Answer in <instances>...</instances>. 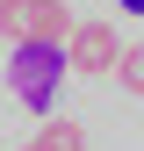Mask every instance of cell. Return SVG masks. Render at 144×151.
<instances>
[{
  "mask_svg": "<svg viewBox=\"0 0 144 151\" xmlns=\"http://www.w3.org/2000/svg\"><path fill=\"white\" fill-rule=\"evenodd\" d=\"M29 43H58L65 50V36H72V7H65V0H29Z\"/></svg>",
  "mask_w": 144,
  "mask_h": 151,
  "instance_id": "obj_3",
  "label": "cell"
},
{
  "mask_svg": "<svg viewBox=\"0 0 144 151\" xmlns=\"http://www.w3.org/2000/svg\"><path fill=\"white\" fill-rule=\"evenodd\" d=\"M115 58H122V36H115V22H72V36H65V72L108 79V72H115Z\"/></svg>",
  "mask_w": 144,
  "mask_h": 151,
  "instance_id": "obj_2",
  "label": "cell"
},
{
  "mask_svg": "<svg viewBox=\"0 0 144 151\" xmlns=\"http://www.w3.org/2000/svg\"><path fill=\"white\" fill-rule=\"evenodd\" d=\"M22 151H86V129L72 122V115H50V122L36 129V137H29Z\"/></svg>",
  "mask_w": 144,
  "mask_h": 151,
  "instance_id": "obj_4",
  "label": "cell"
},
{
  "mask_svg": "<svg viewBox=\"0 0 144 151\" xmlns=\"http://www.w3.org/2000/svg\"><path fill=\"white\" fill-rule=\"evenodd\" d=\"M115 79L130 86V93H144V43H122V58H115Z\"/></svg>",
  "mask_w": 144,
  "mask_h": 151,
  "instance_id": "obj_5",
  "label": "cell"
},
{
  "mask_svg": "<svg viewBox=\"0 0 144 151\" xmlns=\"http://www.w3.org/2000/svg\"><path fill=\"white\" fill-rule=\"evenodd\" d=\"M22 29H29V0H0V36L22 43Z\"/></svg>",
  "mask_w": 144,
  "mask_h": 151,
  "instance_id": "obj_6",
  "label": "cell"
},
{
  "mask_svg": "<svg viewBox=\"0 0 144 151\" xmlns=\"http://www.w3.org/2000/svg\"><path fill=\"white\" fill-rule=\"evenodd\" d=\"M115 7H122V14H144V0H115Z\"/></svg>",
  "mask_w": 144,
  "mask_h": 151,
  "instance_id": "obj_7",
  "label": "cell"
},
{
  "mask_svg": "<svg viewBox=\"0 0 144 151\" xmlns=\"http://www.w3.org/2000/svg\"><path fill=\"white\" fill-rule=\"evenodd\" d=\"M58 79H65V50L58 43H14L7 50V93L22 108H36V115H50V108H58Z\"/></svg>",
  "mask_w": 144,
  "mask_h": 151,
  "instance_id": "obj_1",
  "label": "cell"
}]
</instances>
